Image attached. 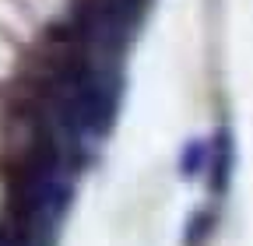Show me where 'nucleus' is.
<instances>
[{
  "mask_svg": "<svg viewBox=\"0 0 253 246\" xmlns=\"http://www.w3.org/2000/svg\"><path fill=\"white\" fill-rule=\"evenodd\" d=\"M229 172H232V141H229V130H221L211 148V187L225 190Z\"/></svg>",
  "mask_w": 253,
  "mask_h": 246,
  "instance_id": "obj_1",
  "label": "nucleus"
},
{
  "mask_svg": "<svg viewBox=\"0 0 253 246\" xmlns=\"http://www.w3.org/2000/svg\"><path fill=\"white\" fill-rule=\"evenodd\" d=\"M208 159H211V148H208L204 141H190L186 151H183V159H179V169H183L186 176H197Z\"/></svg>",
  "mask_w": 253,
  "mask_h": 246,
  "instance_id": "obj_2",
  "label": "nucleus"
}]
</instances>
